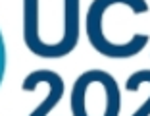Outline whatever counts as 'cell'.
<instances>
[{
  "label": "cell",
  "instance_id": "obj_1",
  "mask_svg": "<svg viewBox=\"0 0 150 116\" xmlns=\"http://www.w3.org/2000/svg\"><path fill=\"white\" fill-rule=\"evenodd\" d=\"M121 108L117 81L104 70L81 74L71 91L73 116H117Z\"/></svg>",
  "mask_w": 150,
  "mask_h": 116
},
{
  "label": "cell",
  "instance_id": "obj_2",
  "mask_svg": "<svg viewBox=\"0 0 150 116\" xmlns=\"http://www.w3.org/2000/svg\"><path fill=\"white\" fill-rule=\"evenodd\" d=\"M40 72H42L44 81L48 83V97L44 99L29 116H48V112L60 103V99L64 95V79L62 77L58 76V74H54V72H50V70H40Z\"/></svg>",
  "mask_w": 150,
  "mask_h": 116
},
{
  "label": "cell",
  "instance_id": "obj_3",
  "mask_svg": "<svg viewBox=\"0 0 150 116\" xmlns=\"http://www.w3.org/2000/svg\"><path fill=\"white\" fill-rule=\"evenodd\" d=\"M142 74H144V77L150 81V70H142ZM131 116H150V97L146 99V103L142 105L141 108H137Z\"/></svg>",
  "mask_w": 150,
  "mask_h": 116
}]
</instances>
